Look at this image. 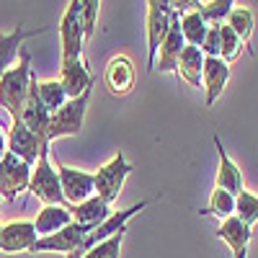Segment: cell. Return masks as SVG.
<instances>
[{
	"instance_id": "6da1fadb",
	"label": "cell",
	"mask_w": 258,
	"mask_h": 258,
	"mask_svg": "<svg viewBox=\"0 0 258 258\" xmlns=\"http://www.w3.org/2000/svg\"><path fill=\"white\" fill-rule=\"evenodd\" d=\"M21 62L16 68H8L0 78V106L11 114L13 121H21V114H24L26 106V96H29V85H31V54L21 47Z\"/></svg>"
},
{
	"instance_id": "7a4b0ae2",
	"label": "cell",
	"mask_w": 258,
	"mask_h": 258,
	"mask_svg": "<svg viewBox=\"0 0 258 258\" xmlns=\"http://www.w3.org/2000/svg\"><path fill=\"white\" fill-rule=\"evenodd\" d=\"M26 191H31L39 202H44V207H64L68 204L64 197H62L59 176H57V170L49 163V145L41 147L39 160L31 168V178H29V188Z\"/></svg>"
},
{
	"instance_id": "3957f363",
	"label": "cell",
	"mask_w": 258,
	"mask_h": 258,
	"mask_svg": "<svg viewBox=\"0 0 258 258\" xmlns=\"http://www.w3.org/2000/svg\"><path fill=\"white\" fill-rule=\"evenodd\" d=\"M88 103H91V91H85L80 98H70L59 111H54V114L49 116V126H47V142L59 140V137H73V135H78L80 129H83Z\"/></svg>"
},
{
	"instance_id": "277c9868",
	"label": "cell",
	"mask_w": 258,
	"mask_h": 258,
	"mask_svg": "<svg viewBox=\"0 0 258 258\" xmlns=\"http://www.w3.org/2000/svg\"><path fill=\"white\" fill-rule=\"evenodd\" d=\"M80 13H83V0H73L68 3L59 21V41H62V64H70L83 59V24H80Z\"/></svg>"
},
{
	"instance_id": "5b68a950",
	"label": "cell",
	"mask_w": 258,
	"mask_h": 258,
	"mask_svg": "<svg viewBox=\"0 0 258 258\" xmlns=\"http://www.w3.org/2000/svg\"><path fill=\"white\" fill-rule=\"evenodd\" d=\"M173 16H176V11L165 0H150L147 3V70L150 73L155 70V57H158V49L170 29Z\"/></svg>"
},
{
	"instance_id": "8992f818",
	"label": "cell",
	"mask_w": 258,
	"mask_h": 258,
	"mask_svg": "<svg viewBox=\"0 0 258 258\" xmlns=\"http://www.w3.org/2000/svg\"><path fill=\"white\" fill-rule=\"evenodd\" d=\"M129 173H132V165L126 163L124 153L119 150V153L114 155V160H109L103 168H98L96 173H93L96 197L111 207V202H114V199L119 197V194H121L124 181H126V176H129Z\"/></svg>"
},
{
	"instance_id": "52a82bcc",
	"label": "cell",
	"mask_w": 258,
	"mask_h": 258,
	"mask_svg": "<svg viewBox=\"0 0 258 258\" xmlns=\"http://www.w3.org/2000/svg\"><path fill=\"white\" fill-rule=\"evenodd\" d=\"M150 204V199H145V202H140V204H132L129 209H119V212H111L109 217H106L96 230H91L88 232V238L83 240V245L75 250V253H70L68 258H83L85 253H88L93 245H98V243H103V240H109V238H114L116 232H121V230H126V222L135 217L137 212H142L145 207Z\"/></svg>"
},
{
	"instance_id": "ba28073f",
	"label": "cell",
	"mask_w": 258,
	"mask_h": 258,
	"mask_svg": "<svg viewBox=\"0 0 258 258\" xmlns=\"http://www.w3.org/2000/svg\"><path fill=\"white\" fill-rule=\"evenodd\" d=\"M29 178H31V168L24 160H18L13 153H6L0 158V197L6 202H13L21 191H26Z\"/></svg>"
},
{
	"instance_id": "9c48e42d",
	"label": "cell",
	"mask_w": 258,
	"mask_h": 258,
	"mask_svg": "<svg viewBox=\"0 0 258 258\" xmlns=\"http://www.w3.org/2000/svg\"><path fill=\"white\" fill-rule=\"evenodd\" d=\"M91 230H96V227L70 222L68 227H62L59 232L49 235V238H39L31 253H68L70 255V253H75L83 245V240L88 238Z\"/></svg>"
},
{
	"instance_id": "30bf717a",
	"label": "cell",
	"mask_w": 258,
	"mask_h": 258,
	"mask_svg": "<svg viewBox=\"0 0 258 258\" xmlns=\"http://www.w3.org/2000/svg\"><path fill=\"white\" fill-rule=\"evenodd\" d=\"M44 145H49V142L41 140V137H36L31 129H26L21 121H13V124H11L6 147H8V153H13L18 160H24L29 168L36 165L39 153H41V147H44Z\"/></svg>"
},
{
	"instance_id": "8fae6325",
	"label": "cell",
	"mask_w": 258,
	"mask_h": 258,
	"mask_svg": "<svg viewBox=\"0 0 258 258\" xmlns=\"http://www.w3.org/2000/svg\"><path fill=\"white\" fill-rule=\"evenodd\" d=\"M57 176H59V186H62V197L68 204L75 207L85 199L96 197L93 173H85V170H78V168H70V165H59Z\"/></svg>"
},
{
	"instance_id": "7c38bea8",
	"label": "cell",
	"mask_w": 258,
	"mask_h": 258,
	"mask_svg": "<svg viewBox=\"0 0 258 258\" xmlns=\"http://www.w3.org/2000/svg\"><path fill=\"white\" fill-rule=\"evenodd\" d=\"M39 240V235L34 230V222L29 220H18L0 225V253H31Z\"/></svg>"
},
{
	"instance_id": "4fadbf2b",
	"label": "cell",
	"mask_w": 258,
	"mask_h": 258,
	"mask_svg": "<svg viewBox=\"0 0 258 258\" xmlns=\"http://www.w3.org/2000/svg\"><path fill=\"white\" fill-rule=\"evenodd\" d=\"M135 80H137V73H135V64L126 54H116L109 59L103 70V83L114 96H126L132 93L135 88Z\"/></svg>"
},
{
	"instance_id": "5bb4252c",
	"label": "cell",
	"mask_w": 258,
	"mask_h": 258,
	"mask_svg": "<svg viewBox=\"0 0 258 258\" xmlns=\"http://www.w3.org/2000/svg\"><path fill=\"white\" fill-rule=\"evenodd\" d=\"M186 47L183 41V34H181V16L176 13L173 21H170V29L163 39V44L158 49V57H155V70L160 73H176L178 70V57Z\"/></svg>"
},
{
	"instance_id": "9a60e30c",
	"label": "cell",
	"mask_w": 258,
	"mask_h": 258,
	"mask_svg": "<svg viewBox=\"0 0 258 258\" xmlns=\"http://www.w3.org/2000/svg\"><path fill=\"white\" fill-rule=\"evenodd\" d=\"M230 80V64L222 62L220 57H204V70H202V88H204V103L207 109L214 106L225 91V85Z\"/></svg>"
},
{
	"instance_id": "2e32d148",
	"label": "cell",
	"mask_w": 258,
	"mask_h": 258,
	"mask_svg": "<svg viewBox=\"0 0 258 258\" xmlns=\"http://www.w3.org/2000/svg\"><path fill=\"white\" fill-rule=\"evenodd\" d=\"M36 73L31 75V85H29V96H26V106H24V114H21V124H24L26 129H31V132L41 140H47V126H49V114L44 111V106H41L39 101V93H36Z\"/></svg>"
},
{
	"instance_id": "e0dca14e",
	"label": "cell",
	"mask_w": 258,
	"mask_h": 258,
	"mask_svg": "<svg viewBox=\"0 0 258 258\" xmlns=\"http://www.w3.org/2000/svg\"><path fill=\"white\" fill-rule=\"evenodd\" d=\"M59 83H62L64 93H68V98H80L85 91H91V88H93V75L88 73V64H85V59L62 64Z\"/></svg>"
},
{
	"instance_id": "ac0fdd59",
	"label": "cell",
	"mask_w": 258,
	"mask_h": 258,
	"mask_svg": "<svg viewBox=\"0 0 258 258\" xmlns=\"http://www.w3.org/2000/svg\"><path fill=\"white\" fill-rule=\"evenodd\" d=\"M214 147H217V155H220V170H217V186L214 188H222L232 197H238V194L245 188L243 186V170L235 165L227 155V150L222 147V140L214 135Z\"/></svg>"
},
{
	"instance_id": "d6986e66",
	"label": "cell",
	"mask_w": 258,
	"mask_h": 258,
	"mask_svg": "<svg viewBox=\"0 0 258 258\" xmlns=\"http://www.w3.org/2000/svg\"><path fill=\"white\" fill-rule=\"evenodd\" d=\"M44 31H47V26H39V29H31V31L16 26V31H11V34H0V78H3V73L13 64L16 54L24 47V41L36 36V34H44Z\"/></svg>"
},
{
	"instance_id": "ffe728a7",
	"label": "cell",
	"mask_w": 258,
	"mask_h": 258,
	"mask_svg": "<svg viewBox=\"0 0 258 258\" xmlns=\"http://www.w3.org/2000/svg\"><path fill=\"white\" fill-rule=\"evenodd\" d=\"M217 238L225 240L235 255H238V253H248V243H250V238H253V227L243 225V222L232 214V217H227L225 222H220Z\"/></svg>"
},
{
	"instance_id": "44dd1931",
	"label": "cell",
	"mask_w": 258,
	"mask_h": 258,
	"mask_svg": "<svg viewBox=\"0 0 258 258\" xmlns=\"http://www.w3.org/2000/svg\"><path fill=\"white\" fill-rule=\"evenodd\" d=\"M70 222H73V217H70L68 207H41L34 220V230L39 238H49V235L59 232L62 227H68Z\"/></svg>"
},
{
	"instance_id": "7402d4cb",
	"label": "cell",
	"mask_w": 258,
	"mask_h": 258,
	"mask_svg": "<svg viewBox=\"0 0 258 258\" xmlns=\"http://www.w3.org/2000/svg\"><path fill=\"white\" fill-rule=\"evenodd\" d=\"M68 209H70L73 222L88 225V227H98L111 214V207L106 204V202H101L98 197H91V199H85V202H80L75 207H68Z\"/></svg>"
},
{
	"instance_id": "603a6c76",
	"label": "cell",
	"mask_w": 258,
	"mask_h": 258,
	"mask_svg": "<svg viewBox=\"0 0 258 258\" xmlns=\"http://www.w3.org/2000/svg\"><path fill=\"white\" fill-rule=\"evenodd\" d=\"M202 70H204V54L197 47H183L178 57V70L176 75L183 78L191 88H202Z\"/></svg>"
},
{
	"instance_id": "cb8c5ba5",
	"label": "cell",
	"mask_w": 258,
	"mask_h": 258,
	"mask_svg": "<svg viewBox=\"0 0 258 258\" xmlns=\"http://www.w3.org/2000/svg\"><path fill=\"white\" fill-rule=\"evenodd\" d=\"M225 24L232 29V34L243 41V47L253 54V47H250V39H253V29H255V18H253V11L250 8H243V6H235L227 16Z\"/></svg>"
},
{
	"instance_id": "d4e9b609",
	"label": "cell",
	"mask_w": 258,
	"mask_h": 258,
	"mask_svg": "<svg viewBox=\"0 0 258 258\" xmlns=\"http://www.w3.org/2000/svg\"><path fill=\"white\" fill-rule=\"evenodd\" d=\"M207 21L194 11L188 8L186 13H181V34H183V41H186V47H202V41L207 36Z\"/></svg>"
},
{
	"instance_id": "484cf974",
	"label": "cell",
	"mask_w": 258,
	"mask_h": 258,
	"mask_svg": "<svg viewBox=\"0 0 258 258\" xmlns=\"http://www.w3.org/2000/svg\"><path fill=\"white\" fill-rule=\"evenodd\" d=\"M36 93H39V101H41V106H44V111H47L49 116H52L54 111H59L62 106L70 101L59 80H44V83H39V85H36Z\"/></svg>"
},
{
	"instance_id": "4316f807",
	"label": "cell",
	"mask_w": 258,
	"mask_h": 258,
	"mask_svg": "<svg viewBox=\"0 0 258 258\" xmlns=\"http://www.w3.org/2000/svg\"><path fill=\"white\" fill-rule=\"evenodd\" d=\"M232 8H235L232 0H207V3H194V11L207 21V26L225 24Z\"/></svg>"
},
{
	"instance_id": "83f0119b",
	"label": "cell",
	"mask_w": 258,
	"mask_h": 258,
	"mask_svg": "<svg viewBox=\"0 0 258 258\" xmlns=\"http://www.w3.org/2000/svg\"><path fill=\"white\" fill-rule=\"evenodd\" d=\"M202 214H209V217H217L220 222H225L227 217L235 214V197L222 188H214L209 197V204H207V209H202Z\"/></svg>"
},
{
	"instance_id": "f1b7e54d",
	"label": "cell",
	"mask_w": 258,
	"mask_h": 258,
	"mask_svg": "<svg viewBox=\"0 0 258 258\" xmlns=\"http://www.w3.org/2000/svg\"><path fill=\"white\" fill-rule=\"evenodd\" d=\"M235 217L248 227H253L258 222V197L255 194L243 188L238 197H235Z\"/></svg>"
},
{
	"instance_id": "f546056e",
	"label": "cell",
	"mask_w": 258,
	"mask_h": 258,
	"mask_svg": "<svg viewBox=\"0 0 258 258\" xmlns=\"http://www.w3.org/2000/svg\"><path fill=\"white\" fill-rule=\"evenodd\" d=\"M240 52H243V41L232 34V29L227 24H222L220 26V59L230 64L240 57Z\"/></svg>"
},
{
	"instance_id": "4dcf8cb0",
	"label": "cell",
	"mask_w": 258,
	"mask_h": 258,
	"mask_svg": "<svg viewBox=\"0 0 258 258\" xmlns=\"http://www.w3.org/2000/svg\"><path fill=\"white\" fill-rule=\"evenodd\" d=\"M124 235H126V230L116 232L114 238H109V240H103V243L93 245L83 258H119V253H121V243H124Z\"/></svg>"
},
{
	"instance_id": "1f68e13d",
	"label": "cell",
	"mask_w": 258,
	"mask_h": 258,
	"mask_svg": "<svg viewBox=\"0 0 258 258\" xmlns=\"http://www.w3.org/2000/svg\"><path fill=\"white\" fill-rule=\"evenodd\" d=\"M98 8H101L98 0H83L80 24H83V36H85V41L93 39V34H96V18H98Z\"/></svg>"
},
{
	"instance_id": "d6a6232c",
	"label": "cell",
	"mask_w": 258,
	"mask_h": 258,
	"mask_svg": "<svg viewBox=\"0 0 258 258\" xmlns=\"http://www.w3.org/2000/svg\"><path fill=\"white\" fill-rule=\"evenodd\" d=\"M8 153V147H6V137H3V129H0V158H3Z\"/></svg>"
},
{
	"instance_id": "836d02e7",
	"label": "cell",
	"mask_w": 258,
	"mask_h": 258,
	"mask_svg": "<svg viewBox=\"0 0 258 258\" xmlns=\"http://www.w3.org/2000/svg\"><path fill=\"white\" fill-rule=\"evenodd\" d=\"M245 255H248V253H238V255H235V258H245Z\"/></svg>"
}]
</instances>
